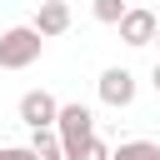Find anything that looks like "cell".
<instances>
[{
  "instance_id": "cell-7",
  "label": "cell",
  "mask_w": 160,
  "mask_h": 160,
  "mask_svg": "<svg viewBox=\"0 0 160 160\" xmlns=\"http://www.w3.org/2000/svg\"><path fill=\"white\" fill-rule=\"evenodd\" d=\"M30 150H35L40 160H65V140H60V130H55V125L30 130Z\"/></svg>"
},
{
  "instance_id": "cell-12",
  "label": "cell",
  "mask_w": 160,
  "mask_h": 160,
  "mask_svg": "<svg viewBox=\"0 0 160 160\" xmlns=\"http://www.w3.org/2000/svg\"><path fill=\"white\" fill-rule=\"evenodd\" d=\"M150 85H155V95H160V60H155V70H150Z\"/></svg>"
},
{
  "instance_id": "cell-2",
  "label": "cell",
  "mask_w": 160,
  "mask_h": 160,
  "mask_svg": "<svg viewBox=\"0 0 160 160\" xmlns=\"http://www.w3.org/2000/svg\"><path fill=\"white\" fill-rule=\"evenodd\" d=\"M55 130H60V140H65V160H70V155L95 135V110H90V105H80V100H70V105H60Z\"/></svg>"
},
{
  "instance_id": "cell-4",
  "label": "cell",
  "mask_w": 160,
  "mask_h": 160,
  "mask_svg": "<svg viewBox=\"0 0 160 160\" xmlns=\"http://www.w3.org/2000/svg\"><path fill=\"white\" fill-rule=\"evenodd\" d=\"M60 120V100L50 90H25L20 95V125L25 130H40V125H55Z\"/></svg>"
},
{
  "instance_id": "cell-10",
  "label": "cell",
  "mask_w": 160,
  "mask_h": 160,
  "mask_svg": "<svg viewBox=\"0 0 160 160\" xmlns=\"http://www.w3.org/2000/svg\"><path fill=\"white\" fill-rule=\"evenodd\" d=\"M110 155H115V150H110L105 140H95V135H90V140H85V145H80L70 160H110Z\"/></svg>"
},
{
  "instance_id": "cell-13",
  "label": "cell",
  "mask_w": 160,
  "mask_h": 160,
  "mask_svg": "<svg viewBox=\"0 0 160 160\" xmlns=\"http://www.w3.org/2000/svg\"><path fill=\"white\" fill-rule=\"evenodd\" d=\"M155 45H160V30H155Z\"/></svg>"
},
{
  "instance_id": "cell-11",
  "label": "cell",
  "mask_w": 160,
  "mask_h": 160,
  "mask_svg": "<svg viewBox=\"0 0 160 160\" xmlns=\"http://www.w3.org/2000/svg\"><path fill=\"white\" fill-rule=\"evenodd\" d=\"M0 160H40V155H35L30 145H5V150H0Z\"/></svg>"
},
{
  "instance_id": "cell-1",
  "label": "cell",
  "mask_w": 160,
  "mask_h": 160,
  "mask_svg": "<svg viewBox=\"0 0 160 160\" xmlns=\"http://www.w3.org/2000/svg\"><path fill=\"white\" fill-rule=\"evenodd\" d=\"M45 50V35L35 25H10L0 35V70H30Z\"/></svg>"
},
{
  "instance_id": "cell-6",
  "label": "cell",
  "mask_w": 160,
  "mask_h": 160,
  "mask_svg": "<svg viewBox=\"0 0 160 160\" xmlns=\"http://www.w3.org/2000/svg\"><path fill=\"white\" fill-rule=\"evenodd\" d=\"M30 25H35L45 40H55V35H65V30H70V5H65V0H40Z\"/></svg>"
},
{
  "instance_id": "cell-9",
  "label": "cell",
  "mask_w": 160,
  "mask_h": 160,
  "mask_svg": "<svg viewBox=\"0 0 160 160\" xmlns=\"http://www.w3.org/2000/svg\"><path fill=\"white\" fill-rule=\"evenodd\" d=\"M130 5L125 0H90V15L100 20V25H120V15H125Z\"/></svg>"
},
{
  "instance_id": "cell-3",
  "label": "cell",
  "mask_w": 160,
  "mask_h": 160,
  "mask_svg": "<svg viewBox=\"0 0 160 160\" xmlns=\"http://www.w3.org/2000/svg\"><path fill=\"white\" fill-rule=\"evenodd\" d=\"M95 90H100V100H105L110 110H125V105H135V75H130L125 65H110V70H100Z\"/></svg>"
},
{
  "instance_id": "cell-5",
  "label": "cell",
  "mask_w": 160,
  "mask_h": 160,
  "mask_svg": "<svg viewBox=\"0 0 160 160\" xmlns=\"http://www.w3.org/2000/svg\"><path fill=\"white\" fill-rule=\"evenodd\" d=\"M115 30H120V40H125L130 50H140V45H155V30H160V15H155V10H125Z\"/></svg>"
},
{
  "instance_id": "cell-8",
  "label": "cell",
  "mask_w": 160,
  "mask_h": 160,
  "mask_svg": "<svg viewBox=\"0 0 160 160\" xmlns=\"http://www.w3.org/2000/svg\"><path fill=\"white\" fill-rule=\"evenodd\" d=\"M110 160H160V145L155 140H120Z\"/></svg>"
}]
</instances>
